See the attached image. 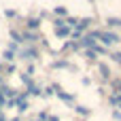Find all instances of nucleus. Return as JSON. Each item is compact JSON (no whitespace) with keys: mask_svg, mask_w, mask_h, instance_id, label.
I'll use <instances>...</instances> for the list:
<instances>
[{"mask_svg":"<svg viewBox=\"0 0 121 121\" xmlns=\"http://www.w3.org/2000/svg\"><path fill=\"white\" fill-rule=\"evenodd\" d=\"M94 36H96V40H100L102 47H106V49H108L111 45L121 43V36L117 34V32H113V30H96Z\"/></svg>","mask_w":121,"mask_h":121,"instance_id":"f257e3e1","label":"nucleus"},{"mask_svg":"<svg viewBox=\"0 0 121 121\" xmlns=\"http://www.w3.org/2000/svg\"><path fill=\"white\" fill-rule=\"evenodd\" d=\"M17 57H21V60H38L40 53H38L36 47H26V49H21V51L17 53Z\"/></svg>","mask_w":121,"mask_h":121,"instance_id":"f03ea898","label":"nucleus"},{"mask_svg":"<svg viewBox=\"0 0 121 121\" xmlns=\"http://www.w3.org/2000/svg\"><path fill=\"white\" fill-rule=\"evenodd\" d=\"M94 45H98V40H96L94 32H85V34L81 36V43H79V47H85V49H91Z\"/></svg>","mask_w":121,"mask_h":121,"instance_id":"7ed1b4c3","label":"nucleus"},{"mask_svg":"<svg viewBox=\"0 0 121 121\" xmlns=\"http://www.w3.org/2000/svg\"><path fill=\"white\" fill-rule=\"evenodd\" d=\"M91 23H94V17H83V19H79V21H77V26H74V30L83 34V32H85V30H87V28L91 26Z\"/></svg>","mask_w":121,"mask_h":121,"instance_id":"20e7f679","label":"nucleus"},{"mask_svg":"<svg viewBox=\"0 0 121 121\" xmlns=\"http://www.w3.org/2000/svg\"><path fill=\"white\" fill-rule=\"evenodd\" d=\"M53 89H55L53 94H55L60 100H64V102H74V94H66V91H62L57 85H53Z\"/></svg>","mask_w":121,"mask_h":121,"instance_id":"39448f33","label":"nucleus"},{"mask_svg":"<svg viewBox=\"0 0 121 121\" xmlns=\"http://www.w3.org/2000/svg\"><path fill=\"white\" fill-rule=\"evenodd\" d=\"M40 23H43V19H40V17H30V19H28V23H26V28H28V30H32V32H36V30L40 28Z\"/></svg>","mask_w":121,"mask_h":121,"instance_id":"423d86ee","label":"nucleus"},{"mask_svg":"<svg viewBox=\"0 0 121 121\" xmlns=\"http://www.w3.org/2000/svg\"><path fill=\"white\" fill-rule=\"evenodd\" d=\"M98 70H100V77H102V81H108V79H111V68H108V64L100 62V64H98Z\"/></svg>","mask_w":121,"mask_h":121,"instance_id":"0eeeda50","label":"nucleus"},{"mask_svg":"<svg viewBox=\"0 0 121 121\" xmlns=\"http://www.w3.org/2000/svg\"><path fill=\"white\" fill-rule=\"evenodd\" d=\"M53 30H55V36H57V38H68L70 32H72L68 26H60V28H53Z\"/></svg>","mask_w":121,"mask_h":121,"instance_id":"6e6552de","label":"nucleus"},{"mask_svg":"<svg viewBox=\"0 0 121 121\" xmlns=\"http://www.w3.org/2000/svg\"><path fill=\"white\" fill-rule=\"evenodd\" d=\"M23 40L34 43V40H38V34H36V32H32V30H26V32L21 34V43H23Z\"/></svg>","mask_w":121,"mask_h":121,"instance_id":"1a4fd4ad","label":"nucleus"},{"mask_svg":"<svg viewBox=\"0 0 121 121\" xmlns=\"http://www.w3.org/2000/svg\"><path fill=\"white\" fill-rule=\"evenodd\" d=\"M53 15L60 17V19H66V17H68V9H66V6H55V9H53Z\"/></svg>","mask_w":121,"mask_h":121,"instance_id":"9d476101","label":"nucleus"},{"mask_svg":"<svg viewBox=\"0 0 121 121\" xmlns=\"http://www.w3.org/2000/svg\"><path fill=\"white\" fill-rule=\"evenodd\" d=\"M74 113H77V115H81V117H89V115H91V108H87V106L79 104V106H74Z\"/></svg>","mask_w":121,"mask_h":121,"instance_id":"9b49d317","label":"nucleus"},{"mask_svg":"<svg viewBox=\"0 0 121 121\" xmlns=\"http://www.w3.org/2000/svg\"><path fill=\"white\" fill-rule=\"evenodd\" d=\"M51 68H70V70H74V66H70L66 60H55V62L51 64Z\"/></svg>","mask_w":121,"mask_h":121,"instance_id":"f8f14e48","label":"nucleus"},{"mask_svg":"<svg viewBox=\"0 0 121 121\" xmlns=\"http://www.w3.org/2000/svg\"><path fill=\"white\" fill-rule=\"evenodd\" d=\"M106 26H108V28H119L121 26V17H106Z\"/></svg>","mask_w":121,"mask_h":121,"instance_id":"ddd939ff","label":"nucleus"},{"mask_svg":"<svg viewBox=\"0 0 121 121\" xmlns=\"http://www.w3.org/2000/svg\"><path fill=\"white\" fill-rule=\"evenodd\" d=\"M2 60H4V62H9V64H13L15 53H13V51H9V49H4V51H2Z\"/></svg>","mask_w":121,"mask_h":121,"instance_id":"4468645a","label":"nucleus"},{"mask_svg":"<svg viewBox=\"0 0 121 121\" xmlns=\"http://www.w3.org/2000/svg\"><path fill=\"white\" fill-rule=\"evenodd\" d=\"M28 94H32V96H40V87H38V85L32 81V83L28 85Z\"/></svg>","mask_w":121,"mask_h":121,"instance_id":"2eb2a0df","label":"nucleus"},{"mask_svg":"<svg viewBox=\"0 0 121 121\" xmlns=\"http://www.w3.org/2000/svg\"><path fill=\"white\" fill-rule=\"evenodd\" d=\"M91 49L96 51V55H106V53H108V49H106V47H102V45H94Z\"/></svg>","mask_w":121,"mask_h":121,"instance_id":"dca6fc26","label":"nucleus"},{"mask_svg":"<svg viewBox=\"0 0 121 121\" xmlns=\"http://www.w3.org/2000/svg\"><path fill=\"white\" fill-rule=\"evenodd\" d=\"M85 57H87V62H96L98 60V55H96L94 49H85Z\"/></svg>","mask_w":121,"mask_h":121,"instance_id":"f3484780","label":"nucleus"},{"mask_svg":"<svg viewBox=\"0 0 121 121\" xmlns=\"http://www.w3.org/2000/svg\"><path fill=\"white\" fill-rule=\"evenodd\" d=\"M11 38H13V43H17V45L21 43V34H19L17 30H11Z\"/></svg>","mask_w":121,"mask_h":121,"instance_id":"a211bd4d","label":"nucleus"},{"mask_svg":"<svg viewBox=\"0 0 121 121\" xmlns=\"http://www.w3.org/2000/svg\"><path fill=\"white\" fill-rule=\"evenodd\" d=\"M108 102H111V104H117V106H119L121 96H117V94H111V96H108Z\"/></svg>","mask_w":121,"mask_h":121,"instance_id":"6ab92c4d","label":"nucleus"},{"mask_svg":"<svg viewBox=\"0 0 121 121\" xmlns=\"http://www.w3.org/2000/svg\"><path fill=\"white\" fill-rule=\"evenodd\" d=\"M111 60H113V62H117V64L121 66V51H115V53H111Z\"/></svg>","mask_w":121,"mask_h":121,"instance_id":"aec40b11","label":"nucleus"},{"mask_svg":"<svg viewBox=\"0 0 121 121\" xmlns=\"http://www.w3.org/2000/svg\"><path fill=\"white\" fill-rule=\"evenodd\" d=\"M21 83H23L26 87H28V85L32 83V79H30V74H28V72H26V74H21Z\"/></svg>","mask_w":121,"mask_h":121,"instance_id":"412c9836","label":"nucleus"},{"mask_svg":"<svg viewBox=\"0 0 121 121\" xmlns=\"http://www.w3.org/2000/svg\"><path fill=\"white\" fill-rule=\"evenodd\" d=\"M53 91H55V89H53V85H51V87H47V89L43 91V98H51V96H53Z\"/></svg>","mask_w":121,"mask_h":121,"instance_id":"4be33fe9","label":"nucleus"},{"mask_svg":"<svg viewBox=\"0 0 121 121\" xmlns=\"http://www.w3.org/2000/svg\"><path fill=\"white\" fill-rule=\"evenodd\" d=\"M47 119H49V113H47V111L38 113V117H36V121H47Z\"/></svg>","mask_w":121,"mask_h":121,"instance_id":"5701e85b","label":"nucleus"},{"mask_svg":"<svg viewBox=\"0 0 121 121\" xmlns=\"http://www.w3.org/2000/svg\"><path fill=\"white\" fill-rule=\"evenodd\" d=\"M6 49H9V51H13V53H15V51H19V45H17V43H13V40H11V43H9V47H6Z\"/></svg>","mask_w":121,"mask_h":121,"instance_id":"b1692460","label":"nucleus"},{"mask_svg":"<svg viewBox=\"0 0 121 121\" xmlns=\"http://www.w3.org/2000/svg\"><path fill=\"white\" fill-rule=\"evenodd\" d=\"M113 119H115V121H121V111H115V113H113Z\"/></svg>","mask_w":121,"mask_h":121,"instance_id":"393cba45","label":"nucleus"},{"mask_svg":"<svg viewBox=\"0 0 121 121\" xmlns=\"http://www.w3.org/2000/svg\"><path fill=\"white\" fill-rule=\"evenodd\" d=\"M4 15H6V17H15V15H17V13H15V11H13V9H9V11H4Z\"/></svg>","mask_w":121,"mask_h":121,"instance_id":"a878e982","label":"nucleus"},{"mask_svg":"<svg viewBox=\"0 0 121 121\" xmlns=\"http://www.w3.org/2000/svg\"><path fill=\"white\" fill-rule=\"evenodd\" d=\"M6 72L13 74V72H15V64H9V66H6Z\"/></svg>","mask_w":121,"mask_h":121,"instance_id":"bb28decb","label":"nucleus"},{"mask_svg":"<svg viewBox=\"0 0 121 121\" xmlns=\"http://www.w3.org/2000/svg\"><path fill=\"white\" fill-rule=\"evenodd\" d=\"M0 85H2V64H0Z\"/></svg>","mask_w":121,"mask_h":121,"instance_id":"cd10ccee","label":"nucleus"},{"mask_svg":"<svg viewBox=\"0 0 121 121\" xmlns=\"http://www.w3.org/2000/svg\"><path fill=\"white\" fill-rule=\"evenodd\" d=\"M0 121H6V117H4V115H2V113H0Z\"/></svg>","mask_w":121,"mask_h":121,"instance_id":"c85d7f7f","label":"nucleus"},{"mask_svg":"<svg viewBox=\"0 0 121 121\" xmlns=\"http://www.w3.org/2000/svg\"><path fill=\"white\" fill-rule=\"evenodd\" d=\"M11 121H21V119H19V117H15V119H11Z\"/></svg>","mask_w":121,"mask_h":121,"instance_id":"c756f323","label":"nucleus"},{"mask_svg":"<svg viewBox=\"0 0 121 121\" xmlns=\"http://www.w3.org/2000/svg\"><path fill=\"white\" fill-rule=\"evenodd\" d=\"M119 111H121V102H119Z\"/></svg>","mask_w":121,"mask_h":121,"instance_id":"7c9ffc66","label":"nucleus"}]
</instances>
